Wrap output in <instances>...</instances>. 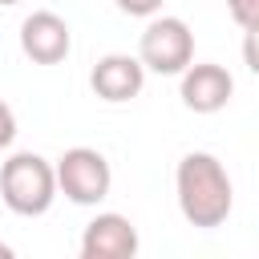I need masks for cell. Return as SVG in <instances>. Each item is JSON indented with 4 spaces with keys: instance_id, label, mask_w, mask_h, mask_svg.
Segmentation results:
<instances>
[{
    "instance_id": "cell-1",
    "label": "cell",
    "mask_w": 259,
    "mask_h": 259,
    "mask_svg": "<svg viewBox=\"0 0 259 259\" xmlns=\"http://www.w3.org/2000/svg\"><path fill=\"white\" fill-rule=\"evenodd\" d=\"M174 190H178V210L190 227L198 231H214L231 219L235 206V190H231V174L227 166L206 154V150H190L178 170H174Z\"/></svg>"
},
{
    "instance_id": "cell-2",
    "label": "cell",
    "mask_w": 259,
    "mask_h": 259,
    "mask_svg": "<svg viewBox=\"0 0 259 259\" xmlns=\"http://www.w3.org/2000/svg\"><path fill=\"white\" fill-rule=\"evenodd\" d=\"M0 198L20 219L45 214L53 206V198H57V170H53V162L32 154V150L12 154L0 166Z\"/></svg>"
},
{
    "instance_id": "cell-3",
    "label": "cell",
    "mask_w": 259,
    "mask_h": 259,
    "mask_svg": "<svg viewBox=\"0 0 259 259\" xmlns=\"http://www.w3.org/2000/svg\"><path fill=\"white\" fill-rule=\"evenodd\" d=\"M138 61L150 73L178 77L194 61V32L178 16H150V24L138 36Z\"/></svg>"
},
{
    "instance_id": "cell-4",
    "label": "cell",
    "mask_w": 259,
    "mask_h": 259,
    "mask_svg": "<svg viewBox=\"0 0 259 259\" xmlns=\"http://www.w3.org/2000/svg\"><path fill=\"white\" fill-rule=\"evenodd\" d=\"M53 170H57V190L77 206H97L113 186V170H109L105 154L93 150V146L65 150Z\"/></svg>"
},
{
    "instance_id": "cell-5",
    "label": "cell",
    "mask_w": 259,
    "mask_h": 259,
    "mask_svg": "<svg viewBox=\"0 0 259 259\" xmlns=\"http://www.w3.org/2000/svg\"><path fill=\"white\" fill-rule=\"evenodd\" d=\"M231 93H235V77H231L223 65H214V61L194 65V61H190V65L182 69V89H178V97H182V105H186L190 113H219V109H227Z\"/></svg>"
},
{
    "instance_id": "cell-6",
    "label": "cell",
    "mask_w": 259,
    "mask_h": 259,
    "mask_svg": "<svg viewBox=\"0 0 259 259\" xmlns=\"http://www.w3.org/2000/svg\"><path fill=\"white\" fill-rule=\"evenodd\" d=\"M73 49V32L57 12H32L20 24V53L32 65H61Z\"/></svg>"
},
{
    "instance_id": "cell-7",
    "label": "cell",
    "mask_w": 259,
    "mask_h": 259,
    "mask_svg": "<svg viewBox=\"0 0 259 259\" xmlns=\"http://www.w3.org/2000/svg\"><path fill=\"white\" fill-rule=\"evenodd\" d=\"M138 255V227L125 214H97L81 235V259H134Z\"/></svg>"
},
{
    "instance_id": "cell-8",
    "label": "cell",
    "mask_w": 259,
    "mask_h": 259,
    "mask_svg": "<svg viewBox=\"0 0 259 259\" xmlns=\"http://www.w3.org/2000/svg\"><path fill=\"white\" fill-rule=\"evenodd\" d=\"M89 85H93V93H97L101 101H109V105L134 101V97L142 93V85H146V65H142L138 57H130V53H109V57H101V61L93 65Z\"/></svg>"
},
{
    "instance_id": "cell-9",
    "label": "cell",
    "mask_w": 259,
    "mask_h": 259,
    "mask_svg": "<svg viewBox=\"0 0 259 259\" xmlns=\"http://www.w3.org/2000/svg\"><path fill=\"white\" fill-rule=\"evenodd\" d=\"M227 12L239 28H259V0H227Z\"/></svg>"
},
{
    "instance_id": "cell-10",
    "label": "cell",
    "mask_w": 259,
    "mask_h": 259,
    "mask_svg": "<svg viewBox=\"0 0 259 259\" xmlns=\"http://www.w3.org/2000/svg\"><path fill=\"white\" fill-rule=\"evenodd\" d=\"M113 4H117L125 16H158L166 0H113Z\"/></svg>"
},
{
    "instance_id": "cell-11",
    "label": "cell",
    "mask_w": 259,
    "mask_h": 259,
    "mask_svg": "<svg viewBox=\"0 0 259 259\" xmlns=\"http://www.w3.org/2000/svg\"><path fill=\"white\" fill-rule=\"evenodd\" d=\"M243 61L259 77V28H243Z\"/></svg>"
},
{
    "instance_id": "cell-12",
    "label": "cell",
    "mask_w": 259,
    "mask_h": 259,
    "mask_svg": "<svg viewBox=\"0 0 259 259\" xmlns=\"http://www.w3.org/2000/svg\"><path fill=\"white\" fill-rule=\"evenodd\" d=\"M16 138V113L8 109V101H0V150H8Z\"/></svg>"
},
{
    "instance_id": "cell-13",
    "label": "cell",
    "mask_w": 259,
    "mask_h": 259,
    "mask_svg": "<svg viewBox=\"0 0 259 259\" xmlns=\"http://www.w3.org/2000/svg\"><path fill=\"white\" fill-rule=\"evenodd\" d=\"M0 4H20V0H0Z\"/></svg>"
}]
</instances>
